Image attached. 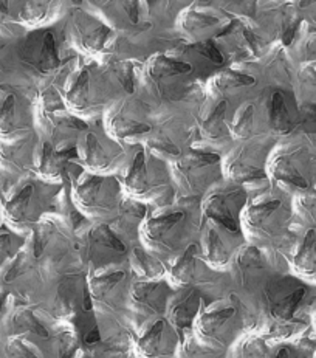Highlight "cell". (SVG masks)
I'll use <instances>...</instances> for the list:
<instances>
[{"mask_svg": "<svg viewBox=\"0 0 316 358\" xmlns=\"http://www.w3.org/2000/svg\"><path fill=\"white\" fill-rule=\"evenodd\" d=\"M22 5V0H0V14H10L16 6Z\"/></svg>", "mask_w": 316, "mask_h": 358, "instance_id": "obj_35", "label": "cell"}, {"mask_svg": "<svg viewBox=\"0 0 316 358\" xmlns=\"http://www.w3.org/2000/svg\"><path fill=\"white\" fill-rule=\"evenodd\" d=\"M106 6L118 17L127 19L131 24H138L148 10L146 0H106Z\"/></svg>", "mask_w": 316, "mask_h": 358, "instance_id": "obj_29", "label": "cell"}, {"mask_svg": "<svg viewBox=\"0 0 316 358\" xmlns=\"http://www.w3.org/2000/svg\"><path fill=\"white\" fill-rule=\"evenodd\" d=\"M175 345V327L164 318H154L146 324L138 340L140 352L146 357H166L174 352Z\"/></svg>", "mask_w": 316, "mask_h": 358, "instance_id": "obj_20", "label": "cell"}, {"mask_svg": "<svg viewBox=\"0 0 316 358\" xmlns=\"http://www.w3.org/2000/svg\"><path fill=\"white\" fill-rule=\"evenodd\" d=\"M30 124V115L17 93L10 90L0 93V140L16 141L25 138Z\"/></svg>", "mask_w": 316, "mask_h": 358, "instance_id": "obj_18", "label": "cell"}, {"mask_svg": "<svg viewBox=\"0 0 316 358\" xmlns=\"http://www.w3.org/2000/svg\"><path fill=\"white\" fill-rule=\"evenodd\" d=\"M73 157H76V149H71L69 145H57V143L45 140L41 143L38 149L34 148L33 164L45 180L56 183L70 176V169L73 168V163H71Z\"/></svg>", "mask_w": 316, "mask_h": 358, "instance_id": "obj_17", "label": "cell"}, {"mask_svg": "<svg viewBox=\"0 0 316 358\" xmlns=\"http://www.w3.org/2000/svg\"><path fill=\"white\" fill-rule=\"evenodd\" d=\"M247 203V192L239 186H217L210 191L202 206L206 219L225 225L233 231L240 233V213Z\"/></svg>", "mask_w": 316, "mask_h": 358, "instance_id": "obj_10", "label": "cell"}, {"mask_svg": "<svg viewBox=\"0 0 316 358\" xmlns=\"http://www.w3.org/2000/svg\"><path fill=\"white\" fill-rule=\"evenodd\" d=\"M53 183H39L31 178L19 180L5 192L2 216L14 230H30L41 220L52 200L48 188Z\"/></svg>", "mask_w": 316, "mask_h": 358, "instance_id": "obj_2", "label": "cell"}, {"mask_svg": "<svg viewBox=\"0 0 316 358\" xmlns=\"http://www.w3.org/2000/svg\"><path fill=\"white\" fill-rule=\"evenodd\" d=\"M191 71L189 62L168 56H155L146 69V78L158 95L166 99H178L185 93L186 78Z\"/></svg>", "mask_w": 316, "mask_h": 358, "instance_id": "obj_9", "label": "cell"}, {"mask_svg": "<svg viewBox=\"0 0 316 358\" xmlns=\"http://www.w3.org/2000/svg\"><path fill=\"white\" fill-rule=\"evenodd\" d=\"M69 2L75 3V5H79V3H82V0H69Z\"/></svg>", "mask_w": 316, "mask_h": 358, "instance_id": "obj_39", "label": "cell"}, {"mask_svg": "<svg viewBox=\"0 0 316 358\" xmlns=\"http://www.w3.org/2000/svg\"><path fill=\"white\" fill-rule=\"evenodd\" d=\"M132 267L146 279H155L163 273L161 262L141 248H135L132 252Z\"/></svg>", "mask_w": 316, "mask_h": 358, "instance_id": "obj_30", "label": "cell"}, {"mask_svg": "<svg viewBox=\"0 0 316 358\" xmlns=\"http://www.w3.org/2000/svg\"><path fill=\"white\" fill-rule=\"evenodd\" d=\"M306 117L310 121H316V106L306 107Z\"/></svg>", "mask_w": 316, "mask_h": 358, "instance_id": "obj_37", "label": "cell"}, {"mask_svg": "<svg viewBox=\"0 0 316 358\" xmlns=\"http://www.w3.org/2000/svg\"><path fill=\"white\" fill-rule=\"evenodd\" d=\"M171 176L163 160L146 150H140L129 163L124 189L136 200H157L168 196Z\"/></svg>", "mask_w": 316, "mask_h": 358, "instance_id": "obj_4", "label": "cell"}, {"mask_svg": "<svg viewBox=\"0 0 316 358\" xmlns=\"http://www.w3.org/2000/svg\"><path fill=\"white\" fill-rule=\"evenodd\" d=\"M203 239V256L206 262H210L215 268H224L233 262V257L237 253V243H239L240 233L229 230L219 222L206 219V224L202 228Z\"/></svg>", "mask_w": 316, "mask_h": 358, "instance_id": "obj_14", "label": "cell"}, {"mask_svg": "<svg viewBox=\"0 0 316 358\" xmlns=\"http://www.w3.org/2000/svg\"><path fill=\"white\" fill-rule=\"evenodd\" d=\"M82 257L92 268L99 270L117 266L126 255V245L120 236L107 225L90 228L82 238Z\"/></svg>", "mask_w": 316, "mask_h": 358, "instance_id": "obj_12", "label": "cell"}, {"mask_svg": "<svg viewBox=\"0 0 316 358\" xmlns=\"http://www.w3.org/2000/svg\"><path fill=\"white\" fill-rule=\"evenodd\" d=\"M225 117L227 103L220 101L200 118V134H202L203 140L213 143V146H224L231 138V132H229Z\"/></svg>", "mask_w": 316, "mask_h": 358, "instance_id": "obj_24", "label": "cell"}, {"mask_svg": "<svg viewBox=\"0 0 316 358\" xmlns=\"http://www.w3.org/2000/svg\"><path fill=\"white\" fill-rule=\"evenodd\" d=\"M200 309L199 292L192 287H182V290L171 296L168 301V321L175 329H189L197 318Z\"/></svg>", "mask_w": 316, "mask_h": 358, "instance_id": "obj_23", "label": "cell"}, {"mask_svg": "<svg viewBox=\"0 0 316 358\" xmlns=\"http://www.w3.org/2000/svg\"><path fill=\"white\" fill-rule=\"evenodd\" d=\"M106 76L93 66H82L70 75L66 90V104L76 113H87L103 104Z\"/></svg>", "mask_w": 316, "mask_h": 358, "instance_id": "obj_7", "label": "cell"}, {"mask_svg": "<svg viewBox=\"0 0 316 358\" xmlns=\"http://www.w3.org/2000/svg\"><path fill=\"white\" fill-rule=\"evenodd\" d=\"M304 295L306 287L294 282V279L271 281L267 284V289H265L268 312L279 320H290Z\"/></svg>", "mask_w": 316, "mask_h": 358, "instance_id": "obj_19", "label": "cell"}, {"mask_svg": "<svg viewBox=\"0 0 316 358\" xmlns=\"http://www.w3.org/2000/svg\"><path fill=\"white\" fill-rule=\"evenodd\" d=\"M127 298L136 315L143 320H154L166 312L171 290L166 282L146 279L129 285Z\"/></svg>", "mask_w": 316, "mask_h": 358, "instance_id": "obj_15", "label": "cell"}, {"mask_svg": "<svg viewBox=\"0 0 316 358\" xmlns=\"http://www.w3.org/2000/svg\"><path fill=\"white\" fill-rule=\"evenodd\" d=\"M183 2H199V3H203V2H208V0H183Z\"/></svg>", "mask_w": 316, "mask_h": 358, "instance_id": "obj_38", "label": "cell"}, {"mask_svg": "<svg viewBox=\"0 0 316 358\" xmlns=\"http://www.w3.org/2000/svg\"><path fill=\"white\" fill-rule=\"evenodd\" d=\"M5 299H6V290H5V284L2 279H0V312H2L3 306H5Z\"/></svg>", "mask_w": 316, "mask_h": 358, "instance_id": "obj_36", "label": "cell"}, {"mask_svg": "<svg viewBox=\"0 0 316 358\" xmlns=\"http://www.w3.org/2000/svg\"><path fill=\"white\" fill-rule=\"evenodd\" d=\"M268 120L271 127L279 132H289L292 129L293 121L289 107H287L284 93L275 92L271 95L268 101Z\"/></svg>", "mask_w": 316, "mask_h": 358, "instance_id": "obj_27", "label": "cell"}, {"mask_svg": "<svg viewBox=\"0 0 316 358\" xmlns=\"http://www.w3.org/2000/svg\"><path fill=\"white\" fill-rule=\"evenodd\" d=\"M79 157L89 171L96 174H109L112 171L123 166L126 162L124 148L112 138L110 135H99L96 132L85 131L81 134L79 141Z\"/></svg>", "mask_w": 316, "mask_h": 358, "instance_id": "obj_8", "label": "cell"}, {"mask_svg": "<svg viewBox=\"0 0 316 358\" xmlns=\"http://www.w3.org/2000/svg\"><path fill=\"white\" fill-rule=\"evenodd\" d=\"M14 248V236L11 233H0V266L16 253Z\"/></svg>", "mask_w": 316, "mask_h": 358, "instance_id": "obj_34", "label": "cell"}, {"mask_svg": "<svg viewBox=\"0 0 316 358\" xmlns=\"http://www.w3.org/2000/svg\"><path fill=\"white\" fill-rule=\"evenodd\" d=\"M254 83H256L254 78L247 73H240V71H234V70H224L213 78L211 85L217 93H227L236 89L251 87Z\"/></svg>", "mask_w": 316, "mask_h": 358, "instance_id": "obj_28", "label": "cell"}, {"mask_svg": "<svg viewBox=\"0 0 316 358\" xmlns=\"http://www.w3.org/2000/svg\"><path fill=\"white\" fill-rule=\"evenodd\" d=\"M99 270L101 273L90 282V296L103 312L118 310L129 293L127 273L124 270H115V266Z\"/></svg>", "mask_w": 316, "mask_h": 358, "instance_id": "obj_16", "label": "cell"}, {"mask_svg": "<svg viewBox=\"0 0 316 358\" xmlns=\"http://www.w3.org/2000/svg\"><path fill=\"white\" fill-rule=\"evenodd\" d=\"M113 75L117 78L121 87L127 93H134L135 90V66L132 62H118L113 67Z\"/></svg>", "mask_w": 316, "mask_h": 358, "instance_id": "obj_32", "label": "cell"}, {"mask_svg": "<svg viewBox=\"0 0 316 358\" xmlns=\"http://www.w3.org/2000/svg\"><path fill=\"white\" fill-rule=\"evenodd\" d=\"M34 146L30 141H0V168L11 173H22L33 162Z\"/></svg>", "mask_w": 316, "mask_h": 358, "instance_id": "obj_25", "label": "cell"}, {"mask_svg": "<svg viewBox=\"0 0 316 358\" xmlns=\"http://www.w3.org/2000/svg\"><path fill=\"white\" fill-rule=\"evenodd\" d=\"M239 309L233 301H222L213 304L205 312L200 313L194 327L199 334L200 345L206 348L222 349L229 345L239 326Z\"/></svg>", "mask_w": 316, "mask_h": 358, "instance_id": "obj_6", "label": "cell"}, {"mask_svg": "<svg viewBox=\"0 0 316 358\" xmlns=\"http://www.w3.org/2000/svg\"><path fill=\"white\" fill-rule=\"evenodd\" d=\"M73 182L76 208L89 217L107 219L118 213L121 206V185L110 176L78 174Z\"/></svg>", "mask_w": 316, "mask_h": 358, "instance_id": "obj_3", "label": "cell"}, {"mask_svg": "<svg viewBox=\"0 0 316 358\" xmlns=\"http://www.w3.org/2000/svg\"><path fill=\"white\" fill-rule=\"evenodd\" d=\"M14 53H17V50H14L10 39L6 36L0 34V75L10 71L13 66Z\"/></svg>", "mask_w": 316, "mask_h": 358, "instance_id": "obj_33", "label": "cell"}, {"mask_svg": "<svg viewBox=\"0 0 316 358\" xmlns=\"http://www.w3.org/2000/svg\"><path fill=\"white\" fill-rule=\"evenodd\" d=\"M224 171L236 183L251 182L264 177V171L259 166V159L256 160V150L251 148V143L236 148L229 152Z\"/></svg>", "mask_w": 316, "mask_h": 358, "instance_id": "obj_22", "label": "cell"}, {"mask_svg": "<svg viewBox=\"0 0 316 358\" xmlns=\"http://www.w3.org/2000/svg\"><path fill=\"white\" fill-rule=\"evenodd\" d=\"M199 211L182 200L177 203L158 205V211L145 216L140 233L145 245L154 255L164 257L180 256L191 245V238L197 228Z\"/></svg>", "mask_w": 316, "mask_h": 358, "instance_id": "obj_1", "label": "cell"}, {"mask_svg": "<svg viewBox=\"0 0 316 358\" xmlns=\"http://www.w3.org/2000/svg\"><path fill=\"white\" fill-rule=\"evenodd\" d=\"M73 27L78 44L89 53L104 52L113 41V31L110 28L87 13H78Z\"/></svg>", "mask_w": 316, "mask_h": 358, "instance_id": "obj_21", "label": "cell"}, {"mask_svg": "<svg viewBox=\"0 0 316 358\" xmlns=\"http://www.w3.org/2000/svg\"><path fill=\"white\" fill-rule=\"evenodd\" d=\"M219 25H220L219 16L199 8L185 13L182 17L183 30L188 31V34L191 36H200V38H205L206 31L215 30Z\"/></svg>", "mask_w": 316, "mask_h": 358, "instance_id": "obj_26", "label": "cell"}, {"mask_svg": "<svg viewBox=\"0 0 316 358\" xmlns=\"http://www.w3.org/2000/svg\"><path fill=\"white\" fill-rule=\"evenodd\" d=\"M106 127L107 134L117 141L141 137L152 131L145 107L135 101H124L115 106L110 113H107Z\"/></svg>", "mask_w": 316, "mask_h": 358, "instance_id": "obj_13", "label": "cell"}, {"mask_svg": "<svg viewBox=\"0 0 316 358\" xmlns=\"http://www.w3.org/2000/svg\"><path fill=\"white\" fill-rule=\"evenodd\" d=\"M175 178L186 196H200L222 177L220 157L208 152H192L177 157Z\"/></svg>", "mask_w": 316, "mask_h": 358, "instance_id": "obj_5", "label": "cell"}, {"mask_svg": "<svg viewBox=\"0 0 316 358\" xmlns=\"http://www.w3.org/2000/svg\"><path fill=\"white\" fill-rule=\"evenodd\" d=\"M50 13V0H22L19 17L24 22L34 25L44 20Z\"/></svg>", "mask_w": 316, "mask_h": 358, "instance_id": "obj_31", "label": "cell"}, {"mask_svg": "<svg viewBox=\"0 0 316 358\" xmlns=\"http://www.w3.org/2000/svg\"><path fill=\"white\" fill-rule=\"evenodd\" d=\"M17 55L20 61L42 73H50L61 67V53L57 47L56 36L52 30L39 28L28 33L19 42Z\"/></svg>", "mask_w": 316, "mask_h": 358, "instance_id": "obj_11", "label": "cell"}, {"mask_svg": "<svg viewBox=\"0 0 316 358\" xmlns=\"http://www.w3.org/2000/svg\"><path fill=\"white\" fill-rule=\"evenodd\" d=\"M0 352H2V348H0Z\"/></svg>", "mask_w": 316, "mask_h": 358, "instance_id": "obj_40", "label": "cell"}]
</instances>
